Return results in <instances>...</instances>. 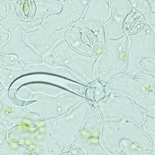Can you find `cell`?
Listing matches in <instances>:
<instances>
[{"instance_id": "9c48e42d", "label": "cell", "mask_w": 155, "mask_h": 155, "mask_svg": "<svg viewBox=\"0 0 155 155\" xmlns=\"http://www.w3.org/2000/svg\"><path fill=\"white\" fill-rule=\"evenodd\" d=\"M129 39L127 51L128 67L125 73L134 77L143 75L142 65L146 59H155V32L145 22L140 30L127 34Z\"/></svg>"}, {"instance_id": "d6a6232c", "label": "cell", "mask_w": 155, "mask_h": 155, "mask_svg": "<svg viewBox=\"0 0 155 155\" xmlns=\"http://www.w3.org/2000/svg\"><path fill=\"white\" fill-rule=\"evenodd\" d=\"M5 89V86L0 81V93H1L2 91Z\"/></svg>"}, {"instance_id": "3957f363", "label": "cell", "mask_w": 155, "mask_h": 155, "mask_svg": "<svg viewBox=\"0 0 155 155\" xmlns=\"http://www.w3.org/2000/svg\"><path fill=\"white\" fill-rule=\"evenodd\" d=\"M17 97L23 101H31L24 106L26 110L33 111L41 116L42 122L54 120L67 114L81 102L88 100L68 89L56 95L30 93L22 88L17 90Z\"/></svg>"}, {"instance_id": "f546056e", "label": "cell", "mask_w": 155, "mask_h": 155, "mask_svg": "<svg viewBox=\"0 0 155 155\" xmlns=\"http://www.w3.org/2000/svg\"><path fill=\"white\" fill-rule=\"evenodd\" d=\"M69 155H83V154L82 151H81L78 148L73 145L71 149L70 153H69Z\"/></svg>"}, {"instance_id": "44dd1931", "label": "cell", "mask_w": 155, "mask_h": 155, "mask_svg": "<svg viewBox=\"0 0 155 155\" xmlns=\"http://www.w3.org/2000/svg\"><path fill=\"white\" fill-rule=\"evenodd\" d=\"M14 10L21 19L33 20L35 11L33 0H17L15 4Z\"/></svg>"}, {"instance_id": "1f68e13d", "label": "cell", "mask_w": 155, "mask_h": 155, "mask_svg": "<svg viewBox=\"0 0 155 155\" xmlns=\"http://www.w3.org/2000/svg\"><path fill=\"white\" fill-rule=\"evenodd\" d=\"M148 1L151 7L152 11L155 12V0H148Z\"/></svg>"}, {"instance_id": "603a6c76", "label": "cell", "mask_w": 155, "mask_h": 155, "mask_svg": "<svg viewBox=\"0 0 155 155\" xmlns=\"http://www.w3.org/2000/svg\"><path fill=\"white\" fill-rule=\"evenodd\" d=\"M133 10L137 11L142 15L146 23H148L150 13L151 7L148 0H127Z\"/></svg>"}, {"instance_id": "7a4b0ae2", "label": "cell", "mask_w": 155, "mask_h": 155, "mask_svg": "<svg viewBox=\"0 0 155 155\" xmlns=\"http://www.w3.org/2000/svg\"><path fill=\"white\" fill-rule=\"evenodd\" d=\"M155 77L144 72L139 77L123 73L106 85L108 95L128 99L142 112L155 117Z\"/></svg>"}, {"instance_id": "83f0119b", "label": "cell", "mask_w": 155, "mask_h": 155, "mask_svg": "<svg viewBox=\"0 0 155 155\" xmlns=\"http://www.w3.org/2000/svg\"><path fill=\"white\" fill-rule=\"evenodd\" d=\"M9 36L10 35H9V33L3 30L2 28L0 26V47L4 42L8 40Z\"/></svg>"}, {"instance_id": "e0dca14e", "label": "cell", "mask_w": 155, "mask_h": 155, "mask_svg": "<svg viewBox=\"0 0 155 155\" xmlns=\"http://www.w3.org/2000/svg\"><path fill=\"white\" fill-rule=\"evenodd\" d=\"M109 17V0H91L82 19L94 18L104 24L108 21Z\"/></svg>"}, {"instance_id": "8fae6325", "label": "cell", "mask_w": 155, "mask_h": 155, "mask_svg": "<svg viewBox=\"0 0 155 155\" xmlns=\"http://www.w3.org/2000/svg\"><path fill=\"white\" fill-rule=\"evenodd\" d=\"M89 100L81 102L68 113L54 119L52 135L63 145L72 143L80 132L86 120L94 108Z\"/></svg>"}, {"instance_id": "6da1fadb", "label": "cell", "mask_w": 155, "mask_h": 155, "mask_svg": "<svg viewBox=\"0 0 155 155\" xmlns=\"http://www.w3.org/2000/svg\"><path fill=\"white\" fill-rule=\"evenodd\" d=\"M91 0H63L57 13L46 16L40 26L26 32V43L41 55L48 53L58 41L65 38L67 31L74 23L82 19Z\"/></svg>"}, {"instance_id": "4dcf8cb0", "label": "cell", "mask_w": 155, "mask_h": 155, "mask_svg": "<svg viewBox=\"0 0 155 155\" xmlns=\"http://www.w3.org/2000/svg\"><path fill=\"white\" fill-rule=\"evenodd\" d=\"M6 7L4 3L0 2V19L2 18L6 14Z\"/></svg>"}, {"instance_id": "277c9868", "label": "cell", "mask_w": 155, "mask_h": 155, "mask_svg": "<svg viewBox=\"0 0 155 155\" xmlns=\"http://www.w3.org/2000/svg\"><path fill=\"white\" fill-rule=\"evenodd\" d=\"M97 58L79 53L64 38L58 41L43 56V63L53 67L65 68L84 84L89 85L96 81L94 67Z\"/></svg>"}, {"instance_id": "9a60e30c", "label": "cell", "mask_w": 155, "mask_h": 155, "mask_svg": "<svg viewBox=\"0 0 155 155\" xmlns=\"http://www.w3.org/2000/svg\"><path fill=\"white\" fill-rule=\"evenodd\" d=\"M110 17L104 24L106 38H117L125 33L124 23L133 11L127 0H109Z\"/></svg>"}, {"instance_id": "30bf717a", "label": "cell", "mask_w": 155, "mask_h": 155, "mask_svg": "<svg viewBox=\"0 0 155 155\" xmlns=\"http://www.w3.org/2000/svg\"><path fill=\"white\" fill-rule=\"evenodd\" d=\"M102 122H130L140 125L144 120L142 112L128 99L108 95L96 106Z\"/></svg>"}, {"instance_id": "f1b7e54d", "label": "cell", "mask_w": 155, "mask_h": 155, "mask_svg": "<svg viewBox=\"0 0 155 155\" xmlns=\"http://www.w3.org/2000/svg\"><path fill=\"white\" fill-rule=\"evenodd\" d=\"M148 24L151 28L155 31V12L152 11L150 16L149 20L148 21Z\"/></svg>"}, {"instance_id": "7402d4cb", "label": "cell", "mask_w": 155, "mask_h": 155, "mask_svg": "<svg viewBox=\"0 0 155 155\" xmlns=\"http://www.w3.org/2000/svg\"><path fill=\"white\" fill-rule=\"evenodd\" d=\"M145 22L142 15L137 11L133 10L124 21V31L127 34L135 33L142 28Z\"/></svg>"}, {"instance_id": "ba28073f", "label": "cell", "mask_w": 155, "mask_h": 155, "mask_svg": "<svg viewBox=\"0 0 155 155\" xmlns=\"http://www.w3.org/2000/svg\"><path fill=\"white\" fill-rule=\"evenodd\" d=\"M123 140L143 149L152 150L151 139L137 124L130 122L102 123L100 142L108 155H115L120 149Z\"/></svg>"}, {"instance_id": "ac0fdd59", "label": "cell", "mask_w": 155, "mask_h": 155, "mask_svg": "<svg viewBox=\"0 0 155 155\" xmlns=\"http://www.w3.org/2000/svg\"><path fill=\"white\" fill-rule=\"evenodd\" d=\"M31 151L30 149L24 144L9 142L7 130L0 126V155H26Z\"/></svg>"}, {"instance_id": "5bb4252c", "label": "cell", "mask_w": 155, "mask_h": 155, "mask_svg": "<svg viewBox=\"0 0 155 155\" xmlns=\"http://www.w3.org/2000/svg\"><path fill=\"white\" fill-rule=\"evenodd\" d=\"M24 33L19 27L11 29L8 40L0 47V55H14L24 65L43 64V56L26 43Z\"/></svg>"}, {"instance_id": "8992f818", "label": "cell", "mask_w": 155, "mask_h": 155, "mask_svg": "<svg viewBox=\"0 0 155 155\" xmlns=\"http://www.w3.org/2000/svg\"><path fill=\"white\" fill-rule=\"evenodd\" d=\"M128 46L126 33L117 38H106L104 51L98 57L94 67L97 82L106 86L113 78L126 72Z\"/></svg>"}, {"instance_id": "5b68a950", "label": "cell", "mask_w": 155, "mask_h": 155, "mask_svg": "<svg viewBox=\"0 0 155 155\" xmlns=\"http://www.w3.org/2000/svg\"><path fill=\"white\" fill-rule=\"evenodd\" d=\"M65 38L78 52L94 57L101 55L106 46L104 24L94 18H84L74 23Z\"/></svg>"}, {"instance_id": "4316f807", "label": "cell", "mask_w": 155, "mask_h": 155, "mask_svg": "<svg viewBox=\"0 0 155 155\" xmlns=\"http://www.w3.org/2000/svg\"><path fill=\"white\" fill-rule=\"evenodd\" d=\"M142 65L144 72L150 73L155 76V59L144 60L142 62Z\"/></svg>"}, {"instance_id": "7c38bea8", "label": "cell", "mask_w": 155, "mask_h": 155, "mask_svg": "<svg viewBox=\"0 0 155 155\" xmlns=\"http://www.w3.org/2000/svg\"><path fill=\"white\" fill-rule=\"evenodd\" d=\"M41 116L26 110L23 106L10 99L8 89L0 93V126L9 131L18 127L35 128L42 123Z\"/></svg>"}, {"instance_id": "ffe728a7", "label": "cell", "mask_w": 155, "mask_h": 155, "mask_svg": "<svg viewBox=\"0 0 155 155\" xmlns=\"http://www.w3.org/2000/svg\"><path fill=\"white\" fill-rule=\"evenodd\" d=\"M107 95L108 92L106 86L97 81L88 85L84 92V96L95 106Z\"/></svg>"}, {"instance_id": "52a82bcc", "label": "cell", "mask_w": 155, "mask_h": 155, "mask_svg": "<svg viewBox=\"0 0 155 155\" xmlns=\"http://www.w3.org/2000/svg\"><path fill=\"white\" fill-rule=\"evenodd\" d=\"M43 122L35 128L18 127L10 130L8 133V141L24 144L36 155H58L63 144L52 135L55 121Z\"/></svg>"}, {"instance_id": "d6986e66", "label": "cell", "mask_w": 155, "mask_h": 155, "mask_svg": "<svg viewBox=\"0 0 155 155\" xmlns=\"http://www.w3.org/2000/svg\"><path fill=\"white\" fill-rule=\"evenodd\" d=\"M35 5V11L33 20L57 13L61 8L60 3L58 2L47 0H33Z\"/></svg>"}, {"instance_id": "cb8c5ba5", "label": "cell", "mask_w": 155, "mask_h": 155, "mask_svg": "<svg viewBox=\"0 0 155 155\" xmlns=\"http://www.w3.org/2000/svg\"><path fill=\"white\" fill-rule=\"evenodd\" d=\"M141 129L152 141V150L155 151V117L145 114V118L140 125Z\"/></svg>"}, {"instance_id": "836d02e7", "label": "cell", "mask_w": 155, "mask_h": 155, "mask_svg": "<svg viewBox=\"0 0 155 155\" xmlns=\"http://www.w3.org/2000/svg\"><path fill=\"white\" fill-rule=\"evenodd\" d=\"M48 1H50L58 2H60L63 0H48Z\"/></svg>"}, {"instance_id": "484cf974", "label": "cell", "mask_w": 155, "mask_h": 155, "mask_svg": "<svg viewBox=\"0 0 155 155\" xmlns=\"http://www.w3.org/2000/svg\"><path fill=\"white\" fill-rule=\"evenodd\" d=\"M0 65L12 70H18L23 66L20 61L15 56L12 55H0Z\"/></svg>"}, {"instance_id": "4fadbf2b", "label": "cell", "mask_w": 155, "mask_h": 155, "mask_svg": "<svg viewBox=\"0 0 155 155\" xmlns=\"http://www.w3.org/2000/svg\"><path fill=\"white\" fill-rule=\"evenodd\" d=\"M102 119L96 106L86 120L80 132L72 142L84 155H108L100 142Z\"/></svg>"}, {"instance_id": "2e32d148", "label": "cell", "mask_w": 155, "mask_h": 155, "mask_svg": "<svg viewBox=\"0 0 155 155\" xmlns=\"http://www.w3.org/2000/svg\"><path fill=\"white\" fill-rule=\"evenodd\" d=\"M17 0H0L5 4L6 7L5 15L0 19V26L3 30L10 32L12 28L19 27L24 32L35 30L40 26L45 21V17L35 20L24 21L21 19L15 14L14 5Z\"/></svg>"}, {"instance_id": "d4e9b609", "label": "cell", "mask_w": 155, "mask_h": 155, "mask_svg": "<svg viewBox=\"0 0 155 155\" xmlns=\"http://www.w3.org/2000/svg\"><path fill=\"white\" fill-rule=\"evenodd\" d=\"M120 149L125 155H155V151L143 149L137 147L130 142L123 140L120 143Z\"/></svg>"}]
</instances>
